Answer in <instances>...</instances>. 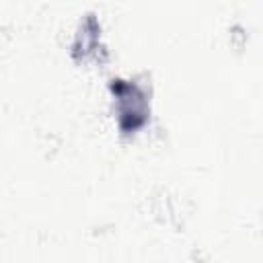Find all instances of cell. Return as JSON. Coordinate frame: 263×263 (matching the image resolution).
Instances as JSON below:
<instances>
[{"label": "cell", "instance_id": "obj_1", "mask_svg": "<svg viewBox=\"0 0 263 263\" xmlns=\"http://www.w3.org/2000/svg\"><path fill=\"white\" fill-rule=\"evenodd\" d=\"M109 90L115 97L119 132L123 136H129L142 129L150 117V105L146 92L136 82L123 78H113L109 82Z\"/></svg>", "mask_w": 263, "mask_h": 263}, {"label": "cell", "instance_id": "obj_2", "mask_svg": "<svg viewBox=\"0 0 263 263\" xmlns=\"http://www.w3.org/2000/svg\"><path fill=\"white\" fill-rule=\"evenodd\" d=\"M99 53L103 58H107L105 47L101 45V25H99L95 14H86L78 27V33H76V39L72 45V58L76 62H88V60L103 62L99 58Z\"/></svg>", "mask_w": 263, "mask_h": 263}]
</instances>
